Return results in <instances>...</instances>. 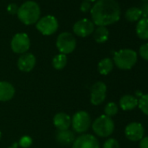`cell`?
Instances as JSON below:
<instances>
[{"instance_id": "cell-24", "label": "cell", "mask_w": 148, "mask_h": 148, "mask_svg": "<svg viewBox=\"0 0 148 148\" xmlns=\"http://www.w3.org/2000/svg\"><path fill=\"white\" fill-rule=\"evenodd\" d=\"M118 111H119L118 106L114 102H109L106 104V106L105 107V115L112 118V116H114L118 113Z\"/></svg>"}, {"instance_id": "cell-14", "label": "cell", "mask_w": 148, "mask_h": 148, "mask_svg": "<svg viewBox=\"0 0 148 148\" xmlns=\"http://www.w3.org/2000/svg\"><path fill=\"white\" fill-rule=\"evenodd\" d=\"M15 95L14 86L7 81H0V101L6 102L13 99Z\"/></svg>"}, {"instance_id": "cell-30", "label": "cell", "mask_w": 148, "mask_h": 148, "mask_svg": "<svg viewBox=\"0 0 148 148\" xmlns=\"http://www.w3.org/2000/svg\"><path fill=\"white\" fill-rule=\"evenodd\" d=\"M18 7L16 4H10L8 6H7V12L8 13H10L11 15H15L17 14L18 12Z\"/></svg>"}, {"instance_id": "cell-34", "label": "cell", "mask_w": 148, "mask_h": 148, "mask_svg": "<svg viewBox=\"0 0 148 148\" xmlns=\"http://www.w3.org/2000/svg\"><path fill=\"white\" fill-rule=\"evenodd\" d=\"M140 1L144 4V3H148V0H140Z\"/></svg>"}, {"instance_id": "cell-33", "label": "cell", "mask_w": 148, "mask_h": 148, "mask_svg": "<svg viewBox=\"0 0 148 148\" xmlns=\"http://www.w3.org/2000/svg\"><path fill=\"white\" fill-rule=\"evenodd\" d=\"M84 1H87V2L92 3V2H95V1H97V0H84Z\"/></svg>"}, {"instance_id": "cell-1", "label": "cell", "mask_w": 148, "mask_h": 148, "mask_svg": "<svg viewBox=\"0 0 148 148\" xmlns=\"http://www.w3.org/2000/svg\"><path fill=\"white\" fill-rule=\"evenodd\" d=\"M90 12L93 24L98 26L106 27L120 18V7L116 0H97Z\"/></svg>"}, {"instance_id": "cell-8", "label": "cell", "mask_w": 148, "mask_h": 148, "mask_svg": "<svg viewBox=\"0 0 148 148\" xmlns=\"http://www.w3.org/2000/svg\"><path fill=\"white\" fill-rule=\"evenodd\" d=\"M31 41L29 36L26 33L19 32L13 36L11 41V48L13 52L18 54H24L26 53L27 51L30 49Z\"/></svg>"}, {"instance_id": "cell-3", "label": "cell", "mask_w": 148, "mask_h": 148, "mask_svg": "<svg viewBox=\"0 0 148 148\" xmlns=\"http://www.w3.org/2000/svg\"><path fill=\"white\" fill-rule=\"evenodd\" d=\"M137 52L132 49H122L114 53L113 64L121 70H130L137 63Z\"/></svg>"}, {"instance_id": "cell-9", "label": "cell", "mask_w": 148, "mask_h": 148, "mask_svg": "<svg viewBox=\"0 0 148 148\" xmlns=\"http://www.w3.org/2000/svg\"><path fill=\"white\" fill-rule=\"evenodd\" d=\"M73 32L77 36L81 38H86L93 33L95 30V25L93 22L88 18H82L77 21L73 25Z\"/></svg>"}, {"instance_id": "cell-5", "label": "cell", "mask_w": 148, "mask_h": 148, "mask_svg": "<svg viewBox=\"0 0 148 148\" xmlns=\"http://www.w3.org/2000/svg\"><path fill=\"white\" fill-rule=\"evenodd\" d=\"M91 116L86 111H79L71 118V127L77 133H84L91 126Z\"/></svg>"}, {"instance_id": "cell-31", "label": "cell", "mask_w": 148, "mask_h": 148, "mask_svg": "<svg viewBox=\"0 0 148 148\" xmlns=\"http://www.w3.org/2000/svg\"><path fill=\"white\" fill-rule=\"evenodd\" d=\"M139 148H148V136L143 137L139 140Z\"/></svg>"}, {"instance_id": "cell-2", "label": "cell", "mask_w": 148, "mask_h": 148, "mask_svg": "<svg viewBox=\"0 0 148 148\" xmlns=\"http://www.w3.org/2000/svg\"><path fill=\"white\" fill-rule=\"evenodd\" d=\"M40 7L35 1H26L18 7L17 15L18 19L25 25L36 24L40 18Z\"/></svg>"}, {"instance_id": "cell-4", "label": "cell", "mask_w": 148, "mask_h": 148, "mask_svg": "<svg viewBox=\"0 0 148 148\" xmlns=\"http://www.w3.org/2000/svg\"><path fill=\"white\" fill-rule=\"evenodd\" d=\"M92 128L98 136L106 138L113 132L114 122L112 118L106 115H101L93 121Z\"/></svg>"}, {"instance_id": "cell-26", "label": "cell", "mask_w": 148, "mask_h": 148, "mask_svg": "<svg viewBox=\"0 0 148 148\" xmlns=\"http://www.w3.org/2000/svg\"><path fill=\"white\" fill-rule=\"evenodd\" d=\"M103 148H119V144L115 138H108L105 141Z\"/></svg>"}, {"instance_id": "cell-25", "label": "cell", "mask_w": 148, "mask_h": 148, "mask_svg": "<svg viewBox=\"0 0 148 148\" xmlns=\"http://www.w3.org/2000/svg\"><path fill=\"white\" fill-rule=\"evenodd\" d=\"M32 144V138L30 136H23L18 142V145L23 148H28Z\"/></svg>"}, {"instance_id": "cell-15", "label": "cell", "mask_w": 148, "mask_h": 148, "mask_svg": "<svg viewBox=\"0 0 148 148\" xmlns=\"http://www.w3.org/2000/svg\"><path fill=\"white\" fill-rule=\"evenodd\" d=\"M53 124L59 131L67 130L71 125V119L65 112H58L53 118Z\"/></svg>"}, {"instance_id": "cell-13", "label": "cell", "mask_w": 148, "mask_h": 148, "mask_svg": "<svg viewBox=\"0 0 148 148\" xmlns=\"http://www.w3.org/2000/svg\"><path fill=\"white\" fill-rule=\"evenodd\" d=\"M18 67L21 71L30 72L36 65V57L30 52L22 54L18 59Z\"/></svg>"}, {"instance_id": "cell-11", "label": "cell", "mask_w": 148, "mask_h": 148, "mask_svg": "<svg viewBox=\"0 0 148 148\" xmlns=\"http://www.w3.org/2000/svg\"><path fill=\"white\" fill-rule=\"evenodd\" d=\"M72 148H100L98 138L92 134H82L75 138Z\"/></svg>"}, {"instance_id": "cell-12", "label": "cell", "mask_w": 148, "mask_h": 148, "mask_svg": "<svg viewBox=\"0 0 148 148\" xmlns=\"http://www.w3.org/2000/svg\"><path fill=\"white\" fill-rule=\"evenodd\" d=\"M125 137L131 141L140 140L145 134V129L140 123L132 122L128 124L125 129Z\"/></svg>"}, {"instance_id": "cell-7", "label": "cell", "mask_w": 148, "mask_h": 148, "mask_svg": "<svg viewBox=\"0 0 148 148\" xmlns=\"http://www.w3.org/2000/svg\"><path fill=\"white\" fill-rule=\"evenodd\" d=\"M37 30L45 36L54 34L58 29V22L54 16L47 15L38 19L36 23Z\"/></svg>"}, {"instance_id": "cell-21", "label": "cell", "mask_w": 148, "mask_h": 148, "mask_svg": "<svg viewBox=\"0 0 148 148\" xmlns=\"http://www.w3.org/2000/svg\"><path fill=\"white\" fill-rule=\"evenodd\" d=\"M142 17L141 11L138 7H130L126 10L125 13V18L129 22H136L138 21Z\"/></svg>"}, {"instance_id": "cell-20", "label": "cell", "mask_w": 148, "mask_h": 148, "mask_svg": "<svg viewBox=\"0 0 148 148\" xmlns=\"http://www.w3.org/2000/svg\"><path fill=\"white\" fill-rule=\"evenodd\" d=\"M113 61L110 58H103L98 64V70L101 75H108L113 69Z\"/></svg>"}, {"instance_id": "cell-16", "label": "cell", "mask_w": 148, "mask_h": 148, "mask_svg": "<svg viewBox=\"0 0 148 148\" xmlns=\"http://www.w3.org/2000/svg\"><path fill=\"white\" fill-rule=\"evenodd\" d=\"M76 138L75 133L72 131L67 129V130H61L58 131L56 134V139L57 141L63 145H69L72 144Z\"/></svg>"}, {"instance_id": "cell-23", "label": "cell", "mask_w": 148, "mask_h": 148, "mask_svg": "<svg viewBox=\"0 0 148 148\" xmlns=\"http://www.w3.org/2000/svg\"><path fill=\"white\" fill-rule=\"evenodd\" d=\"M138 106L140 111L148 116V94L142 95L138 102Z\"/></svg>"}, {"instance_id": "cell-18", "label": "cell", "mask_w": 148, "mask_h": 148, "mask_svg": "<svg viewBox=\"0 0 148 148\" xmlns=\"http://www.w3.org/2000/svg\"><path fill=\"white\" fill-rule=\"evenodd\" d=\"M136 34L143 40H148V18H140L136 25Z\"/></svg>"}, {"instance_id": "cell-35", "label": "cell", "mask_w": 148, "mask_h": 148, "mask_svg": "<svg viewBox=\"0 0 148 148\" xmlns=\"http://www.w3.org/2000/svg\"><path fill=\"white\" fill-rule=\"evenodd\" d=\"M1 138H2V132H1V131H0V139H1Z\"/></svg>"}, {"instance_id": "cell-19", "label": "cell", "mask_w": 148, "mask_h": 148, "mask_svg": "<svg viewBox=\"0 0 148 148\" xmlns=\"http://www.w3.org/2000/svg\"><path fill=\"white\" fill-rule=\"evenodd\" d=\"M93 38L99 44L106 42L109 38V31L106 26H98L93 32Z\"/></svg>"}, {"instance_id": "cell-6", "label": "cell", "mask_w": 148, "mask_h": 148, "mask_svg": "<svg viewBox=\"0 0 148 148\" xmlns=\"http://www.w3.org/2000/svg\"><path fill=\"white\" fill-rule=\"evenodd\" d=\"M77 45V41L74 38V36L68 32H64L60 33L58 38H57V41H56V46L58 48V50L60 51V53L67 55L71 53L76 48Z\"/></svg>"}, {"instance_id": "cell-32", "label": "cell", "mask_w": 148, "mask_h": 148, "mask_svg": "<svg viewBox=\"0 0 148 148\" xmlns=\"http://www.w3.org/2000/svg\"><path fill=\"white\" fill-rule=\"evenodd\" d=\"M19 147V145H18V143H13L10 147H8V148H18Z\"/></svg>"}, {"instance_id": "cell-29", "label": "cell", "mask_w": 148, "mask_h": 148, "mask_svg": "<svg viewBox=\"0 0 148 148\" xmlns=\"http://www.w3.org/2000/svg\"><path fill=\"white\" fill-rule=\"evenodd\" d=\"M140 11L142 14V18H148V3H144L140 6Z\"/></svg>"}, {"instance_id": "cell-27", "label": "cell", "mask_w": 148, "mask_h": 148, "mask_svg": "<svg viewBox=\"0 0 148 148\" xmlns=\"http://www.w3.org/2000/svg\"><path fill=\"white\" fill-rule=\"evenodd\" d=\"M138 52H139L140 57H141L143 59L148 61V43L143 44V45L139 47Z\"/></svg>"}, {"instance_id": "cell-10", "label": "cell", "mask_w": 148, "mask_h": 148, "mask_svg": "<svg viewBox=\"0 0 148 148\" xmlns=\"http://www.w3.org/2000/svg\"><path fill=\"white\" fill-rule=\"evenodd\" d=\"M106 86L102 81L96 82L91 89V103L93 106L102 104L106 97Z\"/></svg>"}, {"instance_id": "cell-22", "label": "cell", "mask_w": 148, "mask_h": 148, "mask_svg": "<svg viewBox=\"0 0 148 148\" xmlns=\"http://www.w3.org/2000/svg\"><path fill=\"white\" fill-rule=\"evenodd\" d=\"M67 64V57L64 54L59 53L56 55L52 59V66L54 69L60 71L64 69Z\"/></svg>"}, {"instance_id": "cell-28", "label": "cell", "mask_w": 148, "mask_h": 148, "mask_svg": "<svg viewBox=\"0 0 148 148\" xmlns=\"http://www.w3.org/2000/svg\"><path fill=\"white\" fill-rule=\"evenodd\" d=\"M92 9V4L90 2H87V1H83L81 3V5H80V11L84 13L86 12H90Z\"/></svg>"}, {"instance_id": "cell-17", "label": "cell", "mask_w": 148, "mask_h": 148, "mask_svg": "<svg viewBox=\"0 0 148 148\" xmlns=\"http://www.w3.org/2000/svg\"><path fill=\"white\" fill-rule=\"evenodd\" d=\"M138 100L136 97L127 94L121 97L119 100V106L123 111H131L138 106Z\"/></svg>"}]
</instances>
